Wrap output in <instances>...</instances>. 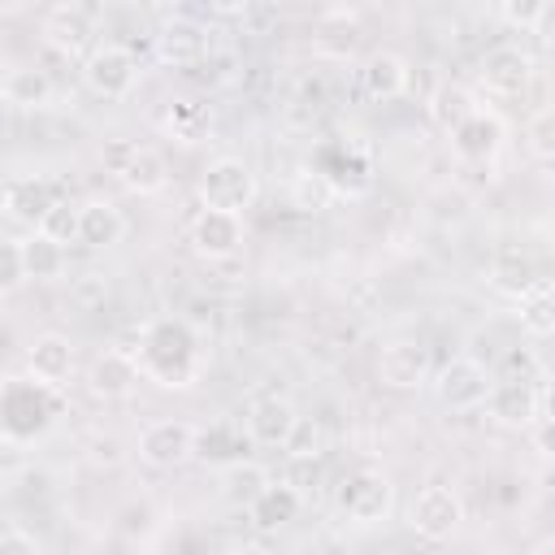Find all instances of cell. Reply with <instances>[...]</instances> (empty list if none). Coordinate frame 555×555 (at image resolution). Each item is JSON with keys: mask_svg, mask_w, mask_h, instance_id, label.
Wrapping results in <instances>:
<instances>
[{"mask_svg": "<svg viewBox=\"0 0 555 555\" xmlns=\"http://www.w3.org/2000/svg\"><path fill=\"white\" fill-rule=\"evenodd\" d=\"M113 173H117V182H121L126 191H134V195H156V191H165V182H169L165 156H160L156 147H143V143H121V147L113 152Z\"/></svg>", "mask_w": 555, "mask_h": 555, "instance_id": "15", "label": "cell"}, {"mask_svg": "<svg viewBox=\"0 0 555 555\" xmlns=\"http://www.w3.org/2000/svg\"><path fill=\"white\" fill-rule=\"evenodd\" d=\"M304 512V494L291 486V481H269L251 503H247V516L256 529L273 533V529H286L291 520H299Z\"/></svg>", "mask_w": 555, "mask_h": 555, "instance_id": "23", "label": "cell"}, {"mask_svg": "<svg viewBox=\"0 0 555 555\" xmlns=\"http://www.w3.org/2000/svg\"><path fill=\"white\" fill-rule=\"evenodd\" d=\"M234 555H264V551H234Z\"/></svg>", "mask_w": 555, "mask_h": 555, "instance_id": "44", "label": "cell"}, {"mask_svg": "<svg viewBox=\"0 0 555 555\" xmlns=\"http://www.w3.org/2000/svg\"><path fill=\"white\" fill-rule=\"evenodd\" d=\"M529 555H555V538H542V542H538Z\"/></svg>", "mask_w": 555, "mask_h": 555, "instance_id": "41", "label": "cell"}, {"mask_svg": "<svg viewBox=\"0 0 555 555\" xmlns=\"http://www.w3.org/2000/svg\"><path fill=\"white\" fill-rule=\"evenodd\" d=\"M191 247L204 260H230V256H238V247H243V217L199 208V217L191 221Z\"/></svg>", "mask_w": 555, "mask_h": 555, "instance_id": "20", "label": "cell"}, {"mask_svg": "<svg viewBox=\"0 0 555 555\" xmlns=\"http://www.w3.org/2000/svg\"><path fill=\"white\" fill-rule=\"evenodd\" d=\"M516 321L533 338H546L555 330V291H551L546 278H538L525 295H516Z\"/></svg>", "mask_w": 555, "mask_h": 555, "instance_id": "29", "label": "cell"}, {"mask_svg": "<svg viewBox=\"0 0 555 555\" xmlns=\"http://www.w3.org/2000/svg\"><path fill=\"white\" fill-rule=\"evenodd\" d=\"M408 525L425 542H451L460 533V525H464V499H460V490L455 486H442V481L425 486L412 499V507H408Z\"/></svg>", "mask_w": 555, "mask_h": 555, "instance_id": "6", "label": "cell"}, {"mask_svg": "<svg viewBox=\"0 0 555 555\" xmlns=\"http://www.w3.org/2000/svg\"><path fill=\"white\" fill-rule=\"evenodd\" d=\"M139 364V377L165 386V390H191L204 373V347L199 334L182 317H156L139 330V351H130Z\"/></svg>", "mask_w": 555, "mask_h": 555, "instance_id": "1", "label": "cell"}, {"mask_svg": "<svg viewBox=\"0 0 555 555\" xmlns=\"http://www.w3.org/2000/svg\"><path fill=\"white\" fill-rule=\"evenodd\" d=\"M330 199H334V191H330V182H325L312 165L299 169V173H291V204H295V208L321 212V208H330Z\"/></svg>", "mask_w": 555, "mask_h": 555, "instance_id": "32", "label": "cell"}, {"mask_svg": "<svg viewBox=\"0 0 555 555\" xmlns=\"http://www.w3.org/2000/svg\"><path fill=\"white\" fill-rule=\"evenodd\" d=\"M334 195H364L373 186V160L360 143H325L317 147V165H312Z\"/></svg>", "mask_w": 555, "mask_h": 555, "instance_id": "11", "label": "cell"}, {"mask_svg": "<svg viewBox=\"0 0 555 555\" xmlns=\"http://www.w3.org/2000/svg\"><path fill=\"white\" fill-rule=\"evenodd\" d=\"M481 408H490V416H494L503 429H529V425H538V421H551L546 373L533 377V382H525V377H494Z\"/></svg>", "mask_w": 555, "mask_h": 555, "instance_id": "4", "label": "cell"}, {"mask_svg": "<svg viewBox=\"0 0 555 555\" xmlns=\"http://www.w3.org/2000/svg\"><path fill=\"white\" fill-rule=\"evenodd\" d=\"M195 455L217 464V468H230L238 460H247V434L234 429V425H208V429H195Z\"/></svg>", "mask_w": 555, "mask_h": 555, "instance_id": "27", "label": "cell"}, {"mask_svg": "<svg viewBox=\"0 0 555 555\" xmlns=\"http://www.w3.org/2000/svg\"><path fill=\"white\" fill-rule=\"evenodd\" d=\"M377 382L386 390H421L429 382V347L412 338H395L377 356Z\"/></svg>", "mask_w": 555, "mask_h": 555, "instance_id": "14", "label": "cell"}, {"mask_svg": "<svg viewBox=\"0 0 555 555\" xmlns=\"http://www.w3.org/2000/svg\"><path fill=\"white\" fill-rule=\"evenodd\" d=\"M160 130L178 143H195L208 130V108L199 100H169L160 113Z\"/></svg>", "mask_w": 555, "mask_h": 555, "instance_id": "31", "label": "cell"}, {"mask_svg": "<svg viewBox=\"0 0 555 555\" xmlns=\"http://www.w3.org/2000/svg\"><path fill=\"white\" fill-rule=\"evenodd\" d=\"M139 460L147 468H182L186 460H195V425L191 421H178V416H160V421H147L139 429Z\"/></svg>", "mask_w": 555, "mask_h": 555, "instance_id": "9", "label": "cell"}, {"mask_svg": "<svg viewBox=\"0 0 555 555\" xmlns=\"http://www.w3.org/2000/svg\"><path fill=\"white\" fill-rule=\"evenodd\" d=\"M43 238H52V243H78V204H69V199H56L48 212H43V221L35 225Z\"/></svg>", "mask_w": 555, "mask_h": 555, "instance_id": "34", "label": "cell"}, {"mask_svg": "<svg viewBox=\"0 0 555 555\" xmlns=\"http://www.w3.org/2000/svg\"><path fill=\"white\" fill-rule=\"evenodd\" d=\"M282 451H286L291 460H321V429H317L312 421L299 416V425H295V434L286 438Z\"/></svg>", "mask_w": 555, "mask_h": 555, "instance_id": "39", "label": "cell"}, {"mask_svg": "<svg viewBox=\"0 0 555 555\" xmlns=\"http://www.w3.org/2000/svg\"><path fill=\"white\" fill-rule=\"evenodd\" d=\"M52 78L43 74V69H35V65H22V69H9L4 78H0V95L9 100V104H17V108H43V104H52Z\"/></svg>", "mask_w": 555, "mask_h": 555, "instance_id": "28", "label": "cell"}, {"mask_svg": "<svg viewBox=\"0 0 555 555\" xmlns=\"http://www.w3.org/2000/svg\"><path fill=\"white\" fill-rule=\"evenodd\" d=\"M0 100H4V95H0Z\"/></svg>", "mask_w": 555, "mask_h": 555, "instance_id": "45", "label": "cell"}, {"mask_svg": "<svg viewBox=\"0 0 555 555\" xmlns=\"http://www.w3.org/2000/svg\"><path fill=\"white\" fill-rule=\"evenodd\" d=\"M533 78H538V61H533L525 48H516V43H499V48H490V52L481 56V65H477V82H481V91L503 95V100L525 95Z\"/></svg>", "mask_w": 555, "mask_h": 555, "instance_id": "10", "label": "cell"}, {"mask_svg": "<svg viewBox=\"0 0 555 555\" xmlns=\"http://www.w3.org/2000/svg\"><path fill=\"white\" fill-rule=\"evenodd\" d=\"M17 243H22L26 282H56V278L69 269L65 247H61V243H52V238H43L39 230H35V234H26V238H17Z\"/></svg>", "mask_w": 555, "mask_h": 555, "instance_id": "26", "label": "cell"}, {"mask_svg": "<svg viewBox=\"0 0 555 555\" xmlns=\"http://www.w3.org/2000/svg\"><path fill=\"white\" fill-rule=\"evenodd\" d=\"M39 35H43V43H48L52 52H61V56H82V61H87V52L95 48V22H91V13H87L82 4H56V9L43 17Z\"/></svg>", "mask_w": 555, "mask_h": 555, "instance_id": "13", "label": "cell"}, {"mask_svg": "<svg viewBox=\"0 0 555 555\" xmlns=\"http://www.w3.org/2000/svg\"><path fill=\"white\" fill-rule=\"evenodd\" d=\"M0 212H4V178H0Z\"/></svg>", "mask_w": 555, "mask_h": 555, "instance_id": "43", "label": "cell"}, {"mask_svg": "<svg viewBox=\"0 0 555 555\" xmlns=\"http://www.w3.org/2000/svg\"><path fill=\"white\" fill-rule=\"evenodd\" d=\"M490 282L516 299V295H525V291L538 282V273H533V264H529V260H520V256H512V251H507V256H499V260H494V278H490Z\"/></svg>", "mask_w": 555, "mask_h": 555, "instance_id": "35", "label": "cell"}, {"mask_svg": "<svg viewBox=\"0 0 555 555\" xmlns=\"http://www.w3.org/2000/svg\"><path fill=\"white\" fill-rule=\"evenodd\" d=\"M447 134H451V152H455L460 160L490 165V160L499 156L503 139H507V126H503L499 113H490V108H473V113H468L460 126H451Z\"/></svg>", "mask_w": 555, "mask_h": 555, "instance_id": "12", "label": "cell"}, {"mask_svg": "<svg viewBox=\"0 0 555 555\" xmlns=\"http://www.w3.org/2000/svg\"><path fill=\"white\" fill-rule=\"evenodd\" d=\"M65 412L61 390L35 382V377H4L0 382V438L13 447H26L43 438L56 416Z\"/></svg>", "mask_w": 555, "mask_h": 555, "instance_id": "2", "label": "cell"}, {"mask_svg": "<svg viewBox=\"0 0 555 555\" xmlns=\"http://www.w3.org/2000/svg\"><path fill=\"white\" fill-rule=\"evenodd\" d=\"M56 204V191L43 182V178H17V182H4V212L26 221V225H39L43 212Z\"/></svg>", "mask_w": 555, "mask_h": 555, "instance_id": "25", "label": "cell"}, {"mask_svg": "<svg viewBox=\"0 0 555 555\" xmlns=\"http://www.w3.org/2000/svg\"><path fill=\"white\" fill-rule=\"evenodd\" d=\"M525 143H529V156L542 160V165L555 156V113H551V108L529 113V121H525Z\"/></svg>", "mask_w": 555, "mask_h": 555, "instance_id": "36", "label": "cell"}, {"mask_svg": "<svg viewBox=\"0 0 555 555\" xmlns=\"http://www.w3.org/2000/svg\"><path fill=\"white\" fill-rule=\"evenodd\" d=\"M412 65L399 52H369L360 65V91L369 100H399L408 91Z\"/></svg>", "mask_w": 555, "mask_h": 555, "instance_id": "22", "label": "cell"}, {"mask_svg": "<svg viewBox=\"0 0 555 555\" xmlns=\"http://www.w3.org/2000/svg\"><path fill=\"white\" fill-rule=\"evenodd\" d=\"M499 17L516 30H538L546 17H551V4L546 0H503L499 4Z\"/></svg>", "mask_w": 555, "mask_h": 555, "instance_id": "37", "label": "cell"}, {"mask_svg": "<svg viewBox=\"0 0 555 555\" xmlns=\"http://www.w3.org/2000/svg\"><path fill=\"white\" fill-rule=\"evenodd\" d=\"M321 555H343V551H338V546H325V551H321Z\"/></svg>", "mask_w": 555, "mask_h": 555, "instance_id": "42", "label": "cell"}, {"mask_svg": "<svg viewBox=\"0 0 555 555\" xmlns=\"http://www.w3.org/2000/svg\"><path fill=\"white\" fill-rule=\"evenodd\" d=\"M256 169L243 160V156H217L208 160V169L199 173V199L204 208L212 212H230V217H243L251 204H256Z\"/></svg>", "mask_w": 555, "mask_h": 555, "instance_id": "3", "label": "cell"}, {"mask_svg": "<svg viewBox=\"0 0 555 555\" xmlns=\"http://www.w3.org/2000/svg\"><path fill=\"white\" fill-rule=\"evenodd\" d=\"M0 78H4V74H0Z\"/></svg>", "mask_w": 555, "mask_h": 555, "instance_id": "46", "label": "cell"}, {"mask_svg": "<svg viewBox=\"0 0 555 555\" xmlns=\"http://www.w3.org/2000/svg\"><path fill=\"white\" fill-rule=\"evenodd\" d=\"M0 555H43V551L26 529H4L0 533Z\"/></svg>", "mask_w": 555, "mask_h": 555, "instance_id": "40", "label": "cell"}, {"mask_svg": "<svg viewBox=\"0 0 555 555\" xmlns=\"http://www.w3.org/2000/svg\"><path fill=\"white\" fill-rule=\"evenodd\" d=\"M269 481H273L269 468H260V464H251V460H238V464L225 468V494H230V499H243V503H251Z\"/></svg>", "mask_w": 555, "mask_h": 555, "instance_id": "33", "label": "cell"}, {"mask_svg": "<svg viewBox=\"0 0 555 555\" xmlns=\"http://www.w3.org/2000/svg\"><path fill=\"white\" fill-rule=\"evenodd\" d=\"M490 382H494V377H490V369H486L481 360H473V356H451V360L434 373V395H438V403L451 408V412H473V408L486 403Z\"/></svg>", "mask_w": 555, "mask_h": 555, "instance_id": "8", "label": "cell"}, {"mask_svg": "<svg viewBox=\"0 0 555 555\" xmlns=\"http://www.w3.org/2000/svg\"><path fill=\"white\" fill-rule=\"evenodd\" d=\"M126 234V217L113 199H82L78 204V243L91 251L113 247Z\"/></svg>", "mask_w": 555, "mask_h": 555, "instance_id": "24", "label": "cell"}, {"mask_svg": "<svg viewBox=\"0 0 555 555\" xmlns=\"http://www.w3.org/2000/svg\"><path fill=\"white\" fill-rule=\"evenodd\" d=\"M156 56L165 65H199L208 56V26L186 17V13H173L169 22H160L156 30Z\"/></svg>", "mask_w": 555, "mask_h": 555, "instance_id": "17", "label": "cell"}, {"mask_svg": "<svg viewBox=\"0 0 555 555\" xmlns=\"http://www.w3.org/2000/svg\"><path fill=\"white\" fill-rule=\"evenodd\" d=\"M425 108H429L434 126L451 130V126H460V121H464L473 108H481V104H477V95H473L468 87H460V82H438V87L429 91Z\"/></svg>", "mask_w": 555, "mask_h": 555, "instance_id": "30", "label": "cell"}, {"mask_svg": "<svg viewBox=\"0 0 555 555\" xmlns=\"http://www.w3.org/2000/svg\"><path fill=\"white\" fill-rule=\"evenodd\" d=\"M82 82L100 100H126L139 82V56L126 43H95L82 61Z\"/></svg>", "mask_w": 555, "mask_h": 555, "instance_id": "7", "label": "cell"}, {"mask_svg": "<svg viewBox=\"0 0 555 555\" xmlns=\"http://www.w3.org/2000/svg\"><path fill=\"white\" fill-rule=\"evenodd\" d=\"M26 286V264H22V243L0 238V295H13Z\"/></svg>", "mask_w": 555, "mask_h": 555, "instance_id": "38", "label": "cell"}, {"mask_svg": "<svg viewBox=\"0 0 555 555\" xmlns=\"http://www.w3.org/2000/svg\"><path fill=\"white\" fill-rule=\"evenodd\" d=\"M334 507L351 525H382L395 507V486L377 468H351L334 490Z\"/></svg>", "mask_w": 555, "mask_h": 555, "instance_id": "5", "label": "cell"}, {"mask_svg": "<svg viewBox=\"0 0 555 555\" xmlns=\"http://www.w3.org/2000/svg\"><path fill=\"white\" fill-rule=\"evenodd\" d=\"M139 382H143V377H139V364H134V356L121 351V347H104V351L87 364V390H91L95 399H130Z\"/></svg>", "mask_w": 555, "mask_h": 555, "instance_id": "19", "label": "cell"}, {"mask_svg": "<svg viewBox=\"0 0 555 555\" xmlns=\"http://www.w3.org/2000/svg\"><path fill=\"white\" fill-rule=\"evenodd\" d=\"M26 377H35L52 390H65L74 377V343L61 330L35 334V343L26 347Z\"/></svg>", "mask_w": 555, "mask_h": 555, "instance_id": "16", "label": "cell"}, {"mask_svg": "<svg viewBox=\"0 0 555 555\" xmlns=\"http://www.w3.org/2000/svg\"><path fill=\"white\" fill-rule=\"evenodd\" d=\"M360 48V17L356 9H325L312 26V52L330 61H347Z\"/></svg>", "mask_w": 555, "mask_h": 555, "instance_id": "21", "label": "cell"}, {"mask_svg": "<svg viewBox=\"0 0 555 555\" xmlns=\"http://www.w3.org/2000/svg\"><path fill=\"white\" fill-rule=\"evenodd\" d=\"M295 425H299V412H295V403L282 399V395L256 399V403L247 408V416H243V434H247V442H256V447H286V438L295 434Z\"/></svg>", "mask_w": 555, "mask_h": 555, "instance_id": "18", "label": "cell"}]
</instances>
